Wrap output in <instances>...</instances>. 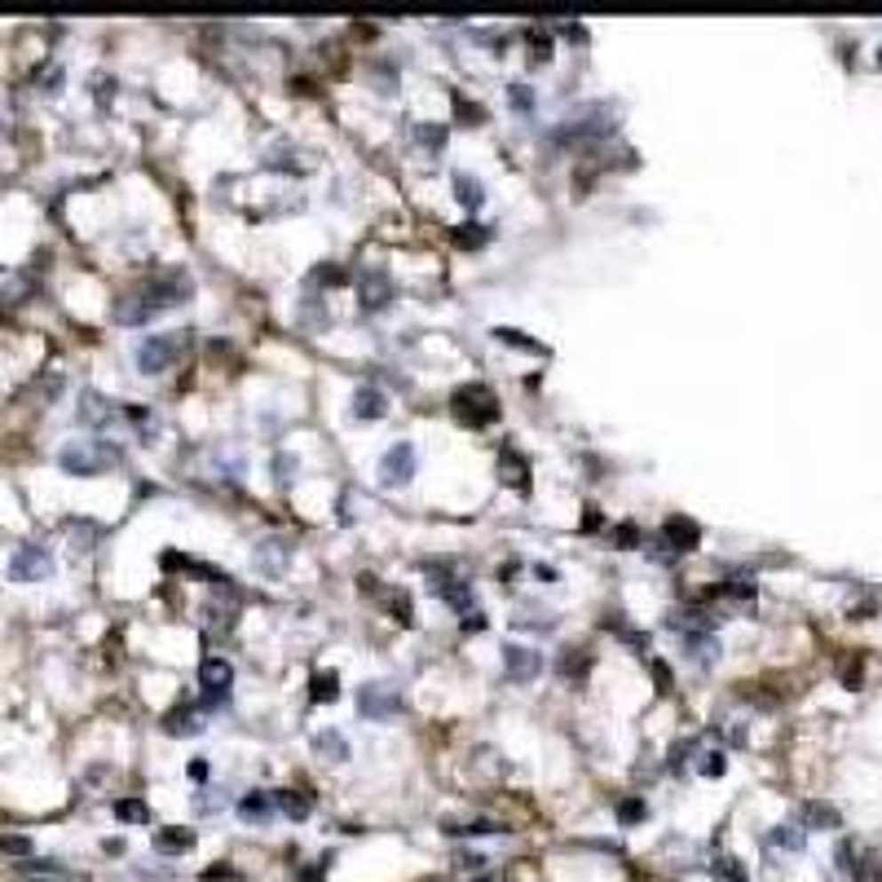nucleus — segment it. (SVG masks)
<instances>
[{
  "label": "nucleus",
  "mask_w": 882,
  "mask_h": 882,
  "mask_svg": "<svg viewBox=\"0 0 882 882\" xmlns=\"http://www.w3.org/2000/svg\"><path fill=\"white\" fill-rule=\"evenodd\" d=\"M618 543H640V529H635V525H623V529H618Z\"/></svg>",
  "instance_id": "obj_47"
},
{
  "label": "nucleus",
  "mask_w": 882,
  "mask_h": 882,
  "mask_svg": "<svg viewBox=\"0 0 882 882\" xmlns=\"http://www.w3.org/2000/svg\"><path fill=\"white\" fill-rule=\"evenodd\" d=\"M724 767H728V759L719 755V751H711V755L702 759V772H706V776H724Z\"/></svg>",
  "instance_id": "obj_41"
},
{
  "label": "nucleus",
  "mask_w": 882,
  "mask_h": 882,
  "mask_svg": "<svg viewBox=\"0 0 882 882\" xmlns=\"http://www.w3.org/2000/svg\"><path fill=\"white\" fill-rule=\"evenodd\" d=\"M314 755L327 759V763H349L354 746H349V737L340 728H322V733H314Z\"/></svg>",
  "instance_id": "obj_13"
},
{
  "label": "nucleus",
  "mask_w": 882,
  "mask_h": 882,
  "mask_svg": "<svg viewBox=\"0 0 882 882\" xmlns=\"http://www.w3.org/2000/svg\"><path fill=\"white\" fill-rule=\"evenodd\" d=\"M230 684H234V666L226 657H203L199 662V688H208L212 697H221Z\"/></svg>",
  "instance_id": "obj_11"
},
{
  "label": "nucleus",
  "mask_w": 882,
  "mask_h": 882,
  "mask_svg": "<svg viewBox=\"0 0 882 882\" xmlns=\"http://www.w3.org/2000/svg\"><path fill=\"white\" fill-rule=\"evenodd\" d=\"M464 631H486V609H473V614H464Z\"/></svg>",
  "instance_id": "obj_44"
},
{
  "label": "nucleus",
  "mask_w": 882,
  "mask_h": 882,
  "mask_svg": "<svg viewBox=\"0 0 882 882\" xmlns=\"http://www.w3.org/2000/svg\"><path fill=\"white\" fill-rule=\"evenodd\" d=\"M455 419L459 424H473V428H481V424H495L499 419V397H495V388H486V384H464V388H455Z\"/></svg>",
  "instance_id": "obj_3"
},
{
  "label": "nucleus",
  "mask_w": 882,
  "mask_h": 882,
  "mask_svg": "<svg viewBox=\"0 0 882 882\" xmlns=\"http://www.w3.org/2000/svg\"><path fill=\"white\" fill-rule=\"evenodd\" d=\"M314 282H349V274L336 265H322V269H314Z\"/></svg>",
  "instance_id": "obj_42"
},
{
  "label": "nucleus",
  "mask_w": 882,
  "mask_h": 882,
  "mask_svg": "<svg viewBox=\"0 0 882 882\" xmlns=\"http://www.w3.org/2000/svg\"><path fill=\"white\" fill-rule=\"evenodd\" d=\"M653 675H657V684H662V693H671V671H666L662 662H653Z\"/></svg>",
  "instance_id": "obj_46"
},
{
  "label": "nucleus",
  "mask_w": 882,
  "mask_h": 882,
  "mask_svg": "<svg viewBox=\"0 0 882 882\" xmlns=\"http://www.w3.org/2000/svg\"><path fill=\"white\" fill-rule=\"evenodd\" d=\"M62 80H67V75H62V67H44V71H40L44 93H58V89H62Z\"/></svg>",
  "instance_id": "obj_40"
},
{
  "label": "nucleus",
  "mask_w": 882,
  "mask_h": 882,
  "mask_svg": "<svg viewBox=\"0 0 882 882\" xmlns=\"http://www.w3.org/2000/svg\"><path fill=\"white\" fill-rule=\"evenodd\" d=\"M397 711H401V693H397L393 684H362V688H358V715H362V719L384 724V719H393Z\"/></svg>",
  "instance_id": "obj_6"
},
{
  "label": "nucleus",
  "mask_w": 882,
  "mask_h": 882,
  "mask_svg": "<svg viewBox=\"0 0 882 882\" xmlns=\"http://www.w3.org/2000/svg\"><path fill=\"white\" fill-rule=\"evenodd\" d=\"M115 816H120L124 825L128 821H132V825H141V821H150V807H146L141 799H120V803H115Z\"/></svg>",
  "instance_id": "obj_30"
},
{
  "label": "nucleus",
  "mask_w": 882,
  "mask_h": 882,
  "mask_svg": "<svg viewBox=\"0 0 882 882\" xmlns=\"http://www.w3.org/2000/svg\"><path fill=\"white\" fill-rule=\"evenodd\" d=\"M309 697H314V702H336V697H340V675H336V671H318Z\"/></svg>",
  "instance_id": "obj_27"
},
{
  "label": "nucleus",
  "mask_w": 882,
  "mask_h": 882,
  "mask_svg": "<svg viewBox=\"0 0 882 882\" xmlns=\"http://www.w3.org/2000/svg\"><path fill=\"white\" fill-rule=\"evenodd\" d=\"M195 847V830H181V825H163L155 830V852L159 856H181Z\"/></svg>",
  "instance_id": "obj_15"
},
{
  "label": "nucleus",
  "mask_w": 882,
  "mask_h": 882,
  "mask_svg": "<svg viewBox=\"0 0 882 882\" xmlns=\"http://www.w3.org/2000/svg\"><path fill=\"white\" fill-rule=\"evenodd\" d=\"M278 473H282L278 481H282V486H291V473H296V464H291V455H278Z\"/></svg>",
  "instance_id": "obj_45"
},
{
  "label": "nucleus",
  "mask_w": 882,
  "mask_h": 882,
  "mask_svg": "<svg viewBox=\"0 0 882 882\" xmlns=\"http://www.w3.org/2000/svg\"><path fill=\"white\" fill-rule=\"evenodd\" d=\"M0 852H4V856H31V838H22V834H0Z\"/></svg>",
  "instance_id": "obj_35"
},
{
  "label": "nucleus",
  "mask_w": 882,
  "mask_h": 882,
  "mask_svg": "<svg viewBox=\"0 0 882 882\" xmlns=\"http://www.w3.org/2000/svg\"><path fill=\"white\" fill-rule=\"evenodd\" d=\"M393 300V282H388V274L376 269V274H367L362 278V309H384Z\"/></svg>",
  "instance_id": "obj_18"
},
{
  "label": "nucleus",
  "mask_w": 882,
  "mask_h": 882,
  "mask_svg": "<svg viewBox=\"0 0 882 882\" xmlns=\"http://www.w3.org/2000/svg\"><path fill=\"white\" fill-rule=\"evenodd\" d=\"M252 565L260 574H269V578H278L287 565H291V543L287 538H260L252 552Z\"/></svg>",
  "instance_id": "obj_8"
},
{
  "label": "nucleus",
  "mask_w": 882,
  "mask_h": 882,
  "mask_svg": "<svg viewBox=\"0 0 882 882\" xmlns=\"http://www.w3.org/2000/svg\"><path fill=\"white\" fill-rule=\"evenodd\" d=\"M618 821H623V825H635V821H644V803H640V799H627V803H618Z\"/></svg>",
  "instance_id": "obj_39"
},
{
  "label": "nucleus",
  "mask_w": 882,
  "mask_h": 882,
  "mask_svg": "<svg viewBox=\"0 0 882 882\" xmlns=\"http://www.w3.org/2000/svg\"><path fill=\"white\" fill-rule=\"evenodd\" d=\"M803 825L807 830H838V812L830 803H803Z\"/></svg>",
  "instance_id": "obj_24"
},
{
  "label": "nucleus",
  "mask_w": 882,
  "mask_h": 882,
  "mask_svg": "<svg viewBox=\"0 0 882 882\" xmlns=\"http://www.w3.org/2000/svg\"><path fill=\"white\" fill-rule=\"evenodd\" d=\"M587 666H592V657H587L583 648H565V657L556 662V671H560V675H583Z\"/></svg>",
  "instance_id": "obj_31"
},
{
  "label": "nucleus",
  "mask_w": 882,
  "mask_h": 882,
  "mask_svg": "<svg viewBox=\"0 0 882 882\" xmlns=\"http://www.w3.org/2000/svg\"><path fill=\"white\" fill-rule=\"evenodd\" d=\"M433 592H437L446 605H455L459 614H473V587H468L464 578H437Z\"/></svg>",
  "instance_id": "obj_17"
},
{
  "label": "nucleus",
  "mask_w": 882,
  "mask_h": 882,
  "mask_svg": "<svg viewBox=\"0 0 882 882\" xmlns=\"http://www.w3.org/2000/svg\"><path fill=\"white\" fill-rule=\"evenodd\" d=\"M278 807H274V794H265V790H252V794H243L239 799V816L243 821H269Z\"/></svg>",
  "instance_id": "obj_19"
},
{
  "label": "nucleus",
  "mask_w": 882,
  "mask_h": 882,
  "mask_svg": "<svg viewBox=\"0 0 882 882\" xmlns=\"http://www.w3.org/2000/svg\"><path fill=\"white\" fill-rule=\"evenodd\" d=\"M186 772H190V781H208V759H190Z\"/></svg>",
  "instance_id": "obj_43"
},
{
  "label": "nucleus",
  "mask_w": 882,
  "mask_h": 882,
  "mask_svg": "<svg viewBox=\"0 0 882 882\" xmlns=\"http://www.w3.org/2000/svg\"><path fill=\"white\" fill-rule=\"evenodd\" d=\"M186 336H190V331H172V336H146V340H141V349H137V367H141L146 376H159V371H168V367L181 358V349H186Z\"/></svg>",
  "instance_id": "obj_4"
},
{
  "label": "nucleus",
  "mask_w": 882,
  "mask_h": 882,
  "mask_svg": "<svg viewBox=\"0 0 882 882\" xmlns=\"http://www.w3.org/2000/svg\"><path fill=\"white\" fill-rule=\"evenodd\" d=\"M163 733L168 737H199L203 733V711L199 706H177L163 715Z\"/></svg>",
  "instance_id": "obj_12"
},
{
  "label": "nucleus",
  "mask_w": 882,
  "mask_h": 882,
  "mask_svg": "<svg viewBox=\"0 0 882 882\" xmlns=\"http://www.w3.org/2000/svg\"><path fill=\"white\" fill-rule=\"evenodd\" d=\"M217 807H221V790H199V794H195V812L208 816V812H217Z\"/></svg>",
  "instance_id": "obj_38"
},
{
  "label": "nucleus",
  "mask_w": 882,
  "mask_h": 882,
  "mask_svg": "<svg viewBox=\"0 0 882 882\" xmlns=\"http://www.w3.org/2000/svg\"><path fill=\"white\" fill-rule=\"evenodd\" d=\"M415 477V446L410 441H393L384 455H379V481L388 486V490H397V486H406Z\"/></svg>",
  "instance_id": "obj_7"
},
{
  "label": "nucleus",
  "mask_w": 882,
  "mask_h": 882,
  "mask_svg": "<svg viewBox=\"0 0 882 882\" xmlns=\"http://www.w3.org/2000/svg\"><path fill=\"white\" fill-rule=\"evenodd\" d=\"M388 609L397 614V623H410V618H415V605H410V596H401V592H388Z\"/></svg>",
  "instance_id": "obj_36"
},
{
  "label": "nucleus",
  "mask_w": 882,
  "mask_h": 882,
  "mask_svg": "<svg viewBox=\"0 0 882 882\" xmlns=\"http://www.w3.org/2000/svg\"><path fill=\"white\" fill-rule=\"evenodd\" d=\"M115 464V450L107 441H67L58 450V468L71 477H98Z\"/></svg>",
  "instance_id": "obj_2"
},
{
  "label": "nucleus",
  "mask_w": 882,
  "mask_h": 882,
  "mask_svg": "<svg viewBox=\"0 0 882 882\" xmlns=\"http://www.w3.org/2000/svg\"><path fill=\"white\" fill-rule=\"evenodd\" d=\"M455 195H459L464 208H481V203H486V186H481L473 172H455Z\"/></svg>",
  "instance_id": "obj_21"
},
{
  "label": "nucleus",
  "mask_w": 882,
  "mask_h": 882,
  "mask_svg": "<svg viewBox=\"0 0 882 882\" xmlns=\"http://www.w3.org/2000/svg\"><path fill=\"white\" fill-rule=\"evenodd\" d=\"M495 336L504 340V345H516V349H529V354H543V345H534L525 331H512V327H495Z\"/></svg>",
  "instance_id": "obj_33"
},
{
  "label": "nucleus",
  "mask_w": 882,
  "mask_h": 882,
  "mask_svg": "<svg viewBox=\"0 0 882 882\" xmlns=\"http://www.w3.org/2000/svg\"><path fill=\"white\" fill-rule=\"evenodd\" d=\"M507 102H512L516 111H529V107H534V93H529V84H512V89H507Z\"/></svg>",
  "instance_id": "obj_37"
},
{
  "label": "nucleus",
  "mask_w": 882,
  "mask_h": 882,
  "mask_svg": "<svg viewBox=\"0 0 882 882\" xmlns=\"http://www.w3.org/2000/svg\"><path fill=\"white\" fill-rule=\"evenodd\" d=\"M499 473H504V486H516V490H525L529 481H525V459L516 455V450H504V459H499Z\"/></svg>",
  "instance_id": "obj_26"
},
{
  "label": "nucleus",
  "mask_w": 882,
  "mask_h": 882,
  "mask_svg": "<svg viewBox=\"0 0 882 882\" xmlns=\"http://www.w3.org/2000/svg\"><path fill=\"white\" fill-rule=\"evenodd\" d=\"M441 830H446V834H455V838H481V834H504V825H495V821H446Z\"/></svg>",
  "instance_id": "obj_25"
},
{
  "label": "nucleus",
  "mask_w": 882,
  "mask_h": 882,
  "mask_svg": "<svg viewBox=\"0 0 882 882\" xmlns=\"http://www.w3.org/2000/svg\"><path fill=\"white\" fill-rule=\"evenodd\" d=\"M410 141L424 146V150H441V146H446V124L419 120V124H410Z\"/></svg>",
  "instance_id": "obj_22"
},
{
  "label": "nucleus",
  "mask_w": 882,
  "mask_h": 882,
  "mask_svg": "<svg viewBox=\"0 0 882 882\" xmlns=\"http://www.w3.org/2000/svg\"><path fill=\"white\" fill-rule=\"evenodd\" d=\"M354 415H358V419H384V415H388V397L379 393L376 384H362V388L354 393Z\"/></svg>",
  "instance_id": "obj_16"
},
{
  "label": "nucleus",
  "mask_w": 882,
  "mask_h": 882,
  "mask_svg": "<svg viewBox=\"0 0 882 882\" xmlns=\"http://www.w3.org/2000/svg\"><path fill=\"white\" fill-rule=\"evenodd\" d=\"M662 538H666V547H671V552H688V547H697L702 529H697L688 516H671V520L662 525Z\"/></svg>",
  "instance_id": "obj_14"
},
{
  "label": "nucleus",
  "mask_w": 882,
  "mask_h": 882,
  "mask_svg": "<svg viewBox=\"0 0 882 882\" xmlns=\"http://www.w3.org/2000/svg\"><path fill=\"white\" fill-rule=\"evenodd\" d=\"M504 671L516 679V684H529V679L543 671V657H538L534 648H525V644H507L504 648Z\"/></svg>",
  "instance_id": "obj_9"
},
{
  "label": "nucleus",
  "mask_w": 882,
  "mask_h": 882,
  "mask_svg": "<svg viewBox=\"0 0 882 882\" xmlns=\"http://www.w3.org/2000/svg\"><path fill=\"white\" fill-rule=\"evenodd\" d=\"M190 291H195V287H190V274H186V269H163V274L146 278L141 287H132V291L120 296L115 318H120L124 327H141V322H150L155 314L186 305V300H190Z\"/></svg>",
  "instance_id": "obj_1"
},
{
  "label": "nucleus",
  "mask_w": 882,
  "mask_h": 882,
  "mask_svg": "<svg viewBox=\"0 0 882 882\" xmlns=\"http://www.w3.org/2000/svg\"><path fill=\"white\" fill-rule=\"evenodd\" d=\"M684 648H688V657H697L702 666H711V662L719 657V640L706 635V631H688V635H684Z\"/></svg>",
  "instance_id": "obj_20"
},
{
  "label": "nucleus",
  "mask_w": 882,
  "mask_h": 882,
  "mask_svg": "<svg viewBox=\"0 0 882 882\" xmlns=\"http://www.w3.org/2000/svg\"><path fill=\"white\" fill-rule=\"evenodd\" d=\"M583 529H600V512H596V507H587V516H583Z\"/></svg>",
  "instance_id": "obj_48"
},
{
  "label": "nucleus",
  "mask_w": 882,
  "mask_h": 882,
  "mask_svg": "<svg viewBox=\"0 0 882 882\" xmlns=\"http://www.w3.org/2000/svg\"><path fill=\"white\" fill-rule=\"evenodd\" d=\"M75 415H80V424H84V428H107V424L115 419V406H111L98 388H84V393H80V410H75Z\"/></svg>",
  "instance_id": "obj_10"
},
{
  "label": "nucleus",
  "mask_w": 882,
  "mask_h": 882,
  "mask_svg": "<svg viewBox=\"0 0 882 882\" xmlns=\"http://www.w3.org/2000/svg\"><path fill=\"white\" fill-rule=\"evenodd\" d=\"M49 574H53V552L40 547V543H22L9 556V578L13 583H44Z\"/></svg>",
  "instance_id": "obj_5"
},
{
  "label": "nucleus",
  "mask_w": 882,
  "mask_h": 882,
  "mask_svg": "<svg viewBox=\"0 0 882 882\" xmlns=\"http://www.w3.org/2000/svg\"><path fill=\"white\" fill-rule=\"evenodd\" d=\"M803 830H794V825H776L772 834H767V847H785V852H803Z\"/></svg>",
  "instance_id": "obj_28"
},
{
  "label": "nucleus",
  "mask_w": 882,
  "mask_h": 882,
  "mask_svg": "<svg viewBox=\"0 0 882 882\" xmlns=\"http://www.w3.org/2000/svg\"><path fill=\"white\" fill-rule=\"evenodd\" d=\"M450 239H455V248H481V243H490V230L468 221V226H455V234H450Z\"/></svg>",
  "instance_id": "obj_29"
},
{
  "label": "nucleus",
  "mask_w": 882,
  "mask_h": 882,
  "mask_svg": "<svg viewBox=\"0 0 882 882\" xmlns=\"http://www.w3.org/2000/svg\"><path fill=\"white\" fill-rule=\"evenodd\" d=\"M274 807L287 812L291 821H305V816L314 812V803H309L305 794H296V790H278V794H274Z\"/></svg>",
  "instance_id": "obj_23"
},
{
  "label": "nucleus",
  "mask_w": 882,
  "mask_h": 882,
  "mask_svg": "<svg viewBox=\"0 0 882 882\" xmlns=\"http://www.w3.org/2000/svg\"><path fill=\"white\" fill-rule=\"evenodd\" d=\"M878 67H882V53H878Z\"/></svg>",
  "instance_id": "obj_49"
},
{
  "label": "nucleus",
  "mask_w": 882,
  "mask_h": 882,
  "mask_svg": "<svg viewBox=\"0 0 882 882\" xmlns=\"http://www.w3.org/2000/svg\"><path fill=\"white\" fill-rule=\"evenodd\" d=\"M525 40H529V49H534L529 58H534V62H543V58H547V49H552V36H547L543 27H534V31H525Z\"/></svg>",
  "instance_id": "obj_34"
},
{
  "label": "nucleus",
  "mask_w": 882,
  "mask_h": 882,
  "mask_svg": "<svg viewBox=\"0 0 882 882\" xmlns=\"http://www.w3.org/2000/svg\"><path fill=\"white\" fill-rule=\"evenodd\" d=\"M711 874H715V878H728V882H746V870L737 865V856H719V861L711 865Z\"/></svg>",
  "instance_id": "obj_32"
}]
</instances>
